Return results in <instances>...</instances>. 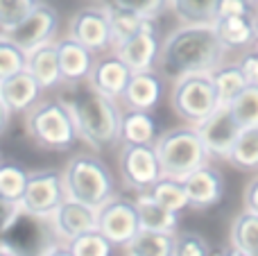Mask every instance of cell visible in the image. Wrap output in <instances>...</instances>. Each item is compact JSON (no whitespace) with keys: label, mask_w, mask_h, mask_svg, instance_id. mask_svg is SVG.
Masks as SVG:
<instances>
[{"label":"cell","mask_w":258,"mask_h":256,"mask_svg":"<svg viewBox=\"0 0 258 256\" xmlns=\"http://www.w3.org/2000/svg\"><path fill=\"white\" fill-rule=\"evenodd\" d=\"M27 71L39 80V84L43 89H54L63 82L61 77V66H59V52L57 45L45 43L39 48L27 52Z\"/></svg>","instance_id":"obj_21"},{"label":"cell","mask_w":258,"mask_h":256,"mask_svg":"<svg viewBox=\"0 0 258 256\" xmlns=\"http://www.w3.org/2000/svg\"><path fill=\"white\" fill-rule=\"evenodd\" d=\"M63 175L66 195L77 202L100 209L113 198V177L102 159L93 154H77L68 161Z\"/></svg>","instance_id":"obj_4"},{"label":"cell","mask_w":258,"mask_h":256,"mask_svg":"<svg viewBox=\"0 0 258 256\" xmlns=\"http://www.w3.org/2000/svg\"><path fill=\"white\" fill-rule=\"evenodd\" d=\"M21 202H14V200L0 195V236H5L21 218Z\"/></svg>","instance_id":"obj_38"},{"label":"cell","mask_w":258,"mask_h":256,"mask_svg":"<svg viewBox=\"0 0 258 256\" xmlns=\"http://www.w3.org/2000/svg\"><path fill=\"white\" fill-rule=\"evenodd\" d=\"M161 50H163V41H161L154 18H147L141 25V30L134 32L129 39L116 45V54L134 73L152 71L156 66V61L161 59Z\"/></svg>","instance_id":"obj_10"},{"label":"cell","mask_w":258,"mask_h":256,"mask_svg":"<svg viewBox=\"0 0 258 256\" xmlns=\"http://www.w3.org/2000/svg\"><path fill=\"white\" fill-rule=\"evenodd\" d=\"M52 218H54V229H57V234L66 240H73L75 236L98 227V209L89 207V204H84V202H77V200H73V198L63 200Z\"/></svg>","instance_id":"obj_17"},{"label":"cell","mask_w":258,"mask_h":256,"mask_svg":"<svg viewBox=\"0 0 258 256\" xmlns=\"http://www.w3.org/2000/svg\"><path fill=\"white\" fill-rule=\"evenodd\" d=\"M27 52L18 43H14L7 34L0 36V80L14 75L18 71H25Z\"/></svg>","instance_id":"obj_34"},{"label":"cell","mask_w":258,"mask_h":256,"mask_svg":"<svg viewBox=\"0 0 258 256\" xmlns=\"http://www.w3.org/2000/svg\"><path fill=\"white\" fill-rule=\"evenodd\" d=\"M213 82H215V89H218V95H220V104H231L233 100L238 98V93L249 84V80H247L245 71L240 68V63H229V66L215 68Z\"/></svg>","instance_id":"obj_27"},{"label":"cell","mask_w":258,"mask_h":256,"mask_svg":"<svg viewBox=\"0 0 258 256\" xmlns=\"http://www.w3.org/2000/svg\"><path fill=\"white\" fill-rule=\"evenodd\" d=\"M43 86L30 71H18L0 80V98L12 113H27L41 98Z\"/></svg>","instance_id":"obj_15"},{"label":"cell","mask_w":258,"mask_h":256,"mask_svg":"<svg viewBox=\"0 0 258 256\" xmlns=\"http://www.w3.org/2000/svg\"><path fill=\"white\" fill-rule=\"evenodd\" d=\"M172 109L186 122H202L220 107V95L211 73H188L177 77L172 89Z\"/></svg>","instance_id":"obj_6"},{"label":"cell","mask_w":258,"mask_h":256,"mask_svg":"<svg viewBox=\"0 0 258 256\" xmlns=\"http://www.w3.org/2000/svg\"><path fill=\"white\" fill-rule=\"evenodd\" d=\"M231 247L236 254L258 256V213L245 211L233 220Z\"/></svg>","instance_id":"obj_25"},{"label":"cell","mask_w":258,"mask_h":256,"mask_svg":"<svg viewBox=\"0 0 258 256\" xmlns=\"http://www.w3.org/2000/svg\"><path fill=\"white\" fill-rule=\"evenodd\" d=\"M224 43L220 41L213 23H188L172 32L161 50V66L165 75L181 77L188 73H211L220 66Z\"/></svg>","instance_id":"obj_1"},{"label":"cell","mask_w":258,"mask_h":256,"mask_svg":"<svg viewBox=\"0 0 258 256\" xmlns=\"http://www.w3.org/2000/svg\"><path fill=\"white\" fill-rule=\"evenodd\" d=\"M138 216H141V227L143 229H154V231H165V234H174L179 229V213L172 209L163 207L150 195V190H143L136 200Z\"/></svg>","instance_id":"obj_22"},{"label":"cell","mask_w":258,"mask_h":256,"mask_svg":"<svg viewBox=\"0 0 258 256\" xmlns=\"http://www.w3.org/2000/svg\"><path fill=\"white\" fill-rule=\"evenodd\" d=\"M154 145L161 159L163 175L179 177V179L204 166L206 159L211 157L197 127H174L161 134Z\"/></svg>","instance_id":"obj_5"},{"label":"cell","mask_w":258,"mask_h":256,"mask_svg":"<svg viewBox=\"0 0 258 256\" xmlns=\"http://www.w3.org/2000/svg\"><path fill=\"white\" fill-rule=\"evenodd\" d=\"M195 127L200 130L202 141H204L209 154L211 157H220V159H227L229 150L233 148L236 139L242 132V127L236 122L229 104H220L213 113H209Z\"/></svg>","instance_id":"obj_12"},{"label":"cell","mask_w":258,"mask_h":256,"mask_svg":"<svg viewBox=\"0 0 258 256\" xmlns=\"http://www.w3.org/2000/svg\"><path fill=\"white\" fill-rule=\"evenodd\" d=\"M254 43H256V48H258V16H256V39H254Z\"/></svg>","instance_id":"obj_43"},{"label":"cell","mask_w":258,"mask_h":256,"mask_svg":"<svg viewBox=\"0 0 258 256\" xmlns=\"http://www.w3.org/2000/svg\"><path fill=\"white\" fill-rule=\"evenodd\" d=\"M132 73H134L132 68H129L118 54H113V57H107V59L95 63L89 82L93 89L100 91V93L118 100L125 95V89H127L129 80H132Z\"/></svg>","instance_id":"obj_18"},{"label":"cell","mask_w":258,"mask_h":256,"mask_svg":"<svg viewBox=\"0 0 258 256\" xmlns=\"http://www.w3.org/2000/svg\"><path fill=\"white\" fill-rule=\"evenodd\" d=\"M229 109L242 130L258 127V84H247L238 93V98L229 104Z\"/></svg>","instance_id":"obj_32"},{"label":"cell","mask_w":258,"mask_h":256,"mask_svg":"<svg viewBox=\"0 0 258 256\" xmlns=\"http://www.w3.org/2000/svg\"><path fill=\"white\" fill-rule=\"evenodd\" d=\"M227 161L238 170H258V127L242 130L229 150Z\"/></svg>","instance_id":"obj_26"},{"label":"cell","mask_w":258,"mask_h":256,"mask_svg":"<svg viewBox=\"0 0 258 256\" xmlns=\"http://www.w3.org/2000/svg\"><path fill=\"white\" fill-rule=\"evenodd\" d=\"M249 3H251V5H254V7H258V0H249Z\"/></svg>","instance_id":"obj_44"},{"label":"cell","mask_w":258,"mask_h":256,"mask_svg":"<svg viewBox=\"0 0 258 256\" xmlns=\"http://www.w3.org/2000/svg\"><path fill=\"white\" fill-rule=\"evenodd\" d=\"M25 127L30 139L39 148L52 150V152H66L75 148L80 139L75 118L63 100H48V102L34 104L27 111Z\"/></svg>","instance_id":"obj_3"},{"label":"cell","mask_w":258,"mask_h":256,"mask_svg":"<svg viewBox=\"0 0 258 256\" xmlns=\"http://www.w3.org/2000/svg\"><path fill=\"white\" fill-rule=\"evenodd\" d=\"M120 175L129 188L150 190L163 177L154 143H125L120 150Z\"/></svg>","instance_id":"obj_8"},{"label":"cell","mask_w":258,"mask_h":256,"mask_svg":"<svg viewBox=\"0 0 258 256\" xmlns=\"http://www.w3.org/2000/svg\"><path fill=\"white\" fill-rule=\"evenodd\" d=\"M57 27H59L57 9H54L52 5L39 0L36 7L32 9V12L27 14L14 30L5 32V34H7L14 43L21 45L25 52H30V50L39 48V45L50 43L52 36H54V32H57Z\"/></svg>","instance_id":"obj_11"},{"label":"cell","mask_w":258,"mask_h":256,"mask_svg":"<svg viewBox=\"0 0 258 256\" xmlns=\"http://www.w3.org/2000/svg\"><path fill=\"white\" fill-rule=\"evenodd\" d=\"M57 52H59V66H61V77L66 84H77L91 77L93 73V50L86 48L82 41L75 36H66V39L57 41Z\"/></svg>","instance_id":"obj_16"},{"label":"cell","mask_w":258,"mask_h":256,"mask_svg":"<svg viewBox=\"0 0 258 256\" xmlns=\"http://www.w3.org/2000/svg\"><path fill=\"white\" fill-rule=\"evenodd\" d=\"M161 95H163V82L152 68V71L132 73V80H129L122 100L129 104V109H147V111H152L161 102Z\"/></svg>","instance_id":"obj_19"},{"label":"cell","mask_w":258,"mask_h":256,"mask_svg":"<svg viewBox=\"0 0 258 256\" xmlns=\"http://www.w3.org/2000/svg\"><path fill=\"white\" fill-rule=\"evenodd\" d=\"M27 179H30V172L25 168H21L18 163L0 161V195L14 202H21L27 188Z\"/></svg>","instance_id":"obj_33"},{"label":"cell","mask_w":258,"mask_h":256,"mask_svg":"<svg viewBox=\"0 0 258 256\" xmlns=\"http://www.w3.org/2000/svg\"><path fill=\"white\" fill-rule=\"evenodd\" d=\"M183 186L188 193V202L192 209H211L215 204L222 202L224 198V181L215 168L211 166H200L197 170H192L190 175L183 177Z\"/></svg>","instance_id":"obj_14"},{"label":"cell","mask_w":258,"mask_h":256,"mask_svg":"<svg viewBox=\"0 0 258 256\" xmlns=\"http://www.w3.org/2000/svg\"><path fill=\"white\" fill-rule=\"evenodd\" d=\"M107 12H109V18H111V30H113V48H116L118 43H122L125 39L134 34V32L141 30V25L147 21V18H143L141 14L132 12V9L122 7V5L118 3H109L107 5Z\"/></svg>","instance_id":"obj_30"},{"label":"cell","mask_w":258,"mask_h":256,"mask_svg":"<svg viewBox=\"0 0 258 256\" xmlns=\"http://www.w3.org/2000/svg\"><path fill=\"white\" fill-rule=\"evenodd\" d=\"M150 195L156 200V202H161L163 207L172 209V211H177V213L190 207V202H188V193H186V186H183V179H179V177L163 175L150 188Z\"/></svg>","instance_id":"obj_28"},{"label":"cell","mask_w":258,"mask_h":256,"mask_svg":"<svg viewBox=\"0 0 258 256\" xmlns=\"http://www.w3.org/2000/svg\"><path fill=\"white\" fill-rule=\"evenodd\" d=\"M113 3L122 5V7L132 9V12L141 14L143 18H159L170 5V0H113Z\"/></svg>","instance_id":"obj_37"},{"label":"cell","mask_w":258,"mask_h":256,"mask_svg":"<svg viewBox=\"0 0 258 256\" xmlns=\"http://www.w3.org/2000/svg\"><path fill=\"white\" fill-rule=\"evenodd\" d=\"M98 229L111 240L116 247H125L141 231V216L134 200L111 198L98 209Z\"/></svg>","instance_id":"obj_9"},{"label":"cell","mask_w":258,"mask_h":256,"mask_svg":"<svg viewBox=\"0 0 258 256\" xmlns=\"http://www.w3.org/2000/svg\"><path fill=\"white\" fill-rule=\"evenodd\" d=\"M9 116H12V111L7 109V104L3 102V98H0V136L5 134V130H7L9 125Z\"/></svg>","instance_id":"obj_42"},{"label":"cell","mask_w":258,"mask_h":256,"mask_svg":"<svg viewBox=\"0 0 258 256\" xmlns=\"http://www.w3.org/2000/svg\"><path fill=\"white\" fill-rule=\"evenodd\" d=\"M238 63H240V68L245 71L249 84H258V50H249V52H245Z\"/></svg>","instance_id":"obj_40"},{"label":"cell","mask_w":258,"mask_h":256,"mask_svg":"<svg viewBox=\"0 0 258 256\" xmlns=\"http://www.w3.org/2000/svg\"><path fill=\"white\" fill-rule=\"evenodd\" d=\"M213 27L227 50L249 48L256 39V14L218 16L213 21Z\"/></svg>","instance_id":"obj_20"},{"label":"cell","mask_w":258,"mask_h":256,"mask_svg":"<svg viewBox=\"0 0 258 256\" xmlns=\"http://www.w3.org/2000/svg\"><path fill=\"white\" fill-rule=\"evenodd\" d=\"M242 202H245V211H251V213H258V177L247 184L245 188V198H242Z\"/></svg>","instance_id":"obj_41"},{"label":"cell","mask_w":258,"mask_h":256,"mask_svg":"<svg viewBox=\"0 0 258 256\" xmlns=\"http://www.w3.org/2000/svg\"><path fill=\"white\" fill-rule=\"evenodd\" d=\"M159 122L147 109H129L122 116L120 141L122 143H156Z\"/></svg>","instance_id":"obj_24"},{"label":"cell","mask_w":258,"mask_h":256,"mask_svg":"<svg viewBox=\"0 0 258 256\" xmlns=\"http://www.w3.org/2000/svg\"><path fill=\"white\" fill-rule=\"evenodd\" d=\"M122 249L129 256H174L177 254V234L141 227V231Z\"/></svg>","instance_id":"obj_23"},{"label":"cell","mask_w":258,"mask_h":256,"mask_svg":"<svg viewBox=\"0 0 258 256\" xmlns=\"http://www.w3.org/2000/svg\"><path fill=\"white\" fill-rule=\"evenodd\" d=\"M39 0H0V30L9 32L36 7Z\"/></svg>","instance_id":"obj_35"},{"label":"cell","mask_w":258,"mask_h":256,"mask_svg":"<svg viewBox=\"0 0 258 256\" xmlns=\"http://www.w3.org/2000/svg\"><path fill=\"white\" fill-rule=\"evenodd\" d=\"M238 14H254V5L249 0H220L218 16H238Z\"/></svg>","instance_id":"obj_39"},{"label":"cell","mask_w":258,"mask_h":256,"mask_svg":"<svg viewBox=\"0 0 258 256\" xmlns=\"http://www.w3.org/2000/svg\"><path fill=\"white\" fill-rule=\"evenodd\" d=\"M63 175L57 170H36L30 172L27 188L21 198V211L32 218L54 216L59 204L66 200Z\"/></svg>","instance_id":"obj_7"},{"label":"cell","mask_w":258,"mask_h":256,"mask_svg":"<svg viewBox=\"0 0 258 256\" xmlns=\"http://www.w3.org/2000/svg\"><path fill=\"white\" fill-rule=\"evenodd\" d=\"M220 0H170V7L179 21L188 23H213L218 18Z\"/></svg>","instance_id":"obj_29"},{"label":"cell","mask_w":258,"mask_h":256,"mask_svg":"<svg viewBox=\"0 0 258 256\" xmlns=\"http://www.w3.org/2000/svg\"><path fill=\"white\" fill-rule=\"evenodd\" d=\"M211 247L206 238H202L195 231H186V234L177 236V256H209Z\"/></svg>","instance_id":"obj_36"},{"label":"cell","mask_w":258,"mask_h":256,"mask_svg":"<svg viewBox=\"0 0 258 256\" xmlns=\"http://www.w3.org/2000/svg\"><path fill=\"white\" fill-rule=\"evenodd\" d=\"M113 247L116 245L98 227L75 236L73 240H68V254L71 256H111Z\"/></svg>","instance_id":"obj_31"},{"label":"cell","mask_w":258,"mask_h":256,"mask_svg":"<svg viewBox=\"0 0 258 256\" xmlns=\"http://www.w3.org/2000/svg\"><path fill=\"white\" fill-rule=\"evenodd\" d=\"M71 36L91 48L93 52H104L113 45V30L107 7H84L73 16Z\"/></svg>","instance_id":"obj_13"},{"label":"cell","mask_w":258,"mask_h":256,"mask_svg":"<svg viewBox=\"0 0 258 256\" xmlns=\"http://www.w3.org/2000/svg\"><path fill=\"white\" fill-rule=\"evenodd\" d=\"M59 100H63L71 109L80 139L86 141L95 152L113 148L120 141L122 116L113 98L100 93L93 86H80L77 82L68 86Z\"/></svg>","instance_id":"obj_2"}]
</instances>
